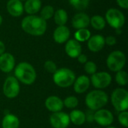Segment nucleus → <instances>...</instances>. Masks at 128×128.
<instances>
[{
  "mask_svg": "<svg viewBox=\"0 0 128 128\" xmlns=\"http://www.w3.org/2000/svg\"><path fill=\"white\" fill-rule=\"evenodd\" d=\"M22 30L33 36H41L46 30V21L36 15H28L24 17L21 22Z\"/></svg>",
  "mask_w": 128,
  "mask_h": 128,
  "instance_id": "obj_1",
  "label": "nucleus"
},
{
  "mask_svg": "<svg viewBox=\"0 0 128 128\" xmlns=\"http://www.w3.org/2000/svg\"><path fill=\"white\" fill-rule=\"evenodd\" d=\"M76 58H77L78 62L80 63H81V64H85V63H86L88 62V58H87V56L85 54H82L81 53Z\"/></svg>",
  "mask_w": 128,
  "mask_h": 128,
  "instance_id": "obj_35",
  "label": "nucleus"
},
{
  "mask_svg": "<svg viewBox=\"0 0 128 128\" xmlns=\"http://www.w3.org/2000/svg\"><path fill=\"white\" fill-rule=\"evenodd\" d=\"M105 46V38L100 34L91 36L88 40V48L90 51L97 52L100 51Z\"/></svg>",
  "mask_w": 128,
  "mask_h": 128,
  "instance_id": "obj_14",
  "label": "nucleus"
},
{
  "mask_svg": "<svg viewBox=\"0 0 128 128\" xmlns=\"http://www.w3.org/2000/svg\"><path fill=\"white\" fill-rule=\"evenodd\" d=\"M70 32L65 26H58L53 32V39L58 44L67 42L70 38Z\"/></svg>",
  "mask_w": 128,
  "mask_h": 128,
  "instance_id": "obj_17",
  "label": "nucleus"
},
{
  "mask_svg": "<svg viewBox=\"0 0 128 128\" xmlns=\"http://www.w3.org/2000/svg\"><path fill=\"white\" fill-rule=\"evenodd\" d=\"M20 2H23V1H26V0H20Z\"/></svg>",
  "mask_w": 128,
  "mask_h": 128,
  "instance_id": "obj_40",
  "label": "nucleus"
},
{
  "mask_svg": "<svg viewBox=\"0 0 128 128\" xmlns=\"http://www.w3.org/2000/svg\"><path fill=\"white\" fill-rule=\"evenodd\" d=\"M109 97L106 92L102 90H93L88 93L86 97V105L93 111L102 109L108 103Z\"/></svg>",
  "mask_w": 128,
  "mask_h": 128,
  "instance_id": "obj_3",
  "label": "nucleus"
},
{
  "mask_svg": "<svg viewBox=\"0 0 128 128\" xmlns=\"http://www.w3.org/2000/svg\"><path fill=\"white\" fill-rule=\"evenodd\" d=\"M116 44V38L114 36H107L105 38V44H107L109 46H113Z\"/></svg>",
  "mask_w": 128,
  "mask_h": 128,
  "instance_id": "obj_34",
  "label": "nucleus"
},
{
  "mask_svg": "<svg viewBox=\"0 0 128 128\" xmlns=\"http://www.w3.org/2000/svg\"><path fill=\"white\" fill-rule=\"evenodd\" d=\"M70 4L78 10H83L88 8L89 0H69Z\"/></svg>",
  "mask_w": 128,
  "mask_h": 128,
  "instance_id": "obj_26",
  "label": "nucleus"
},
{
  "mask_svg": "<svg viewBox=\"0 0 128 128\" xmlns=\"http://www.w3.org/2000/svg\"><path fill=\"white\" fill-rule=\"evenodd\" d=\"M106 128H115V127H112V126H108V127H107Z\"/></svg>",
  "mask_w": 128,
  "mask_h": 128,
  "instance_id": "obj_39",
  "label": "nucleus"
},
{
  "mask_svg": "<svg viewBox=\"0 0 128 128\" xmlns=\"http://www.w3.org/2000/svg\"><path fill=\"white\" fill-rule=\"evenodd\" d=\"M15 78L25 85H32L36 80L37 74L34 67L28 62L19 63L14 69Z\"/></svg>",
  "mask_w": 128,
  "mask_h": 128,
  "instance_id": "obj_2",
  "label": "nucleus"
},
{
  "mask_svg": "<svg viewBox=\"0 0 128 128\" xmlns=\"http://www.w3.org/2000/svg\"><path fill=\"white\" fill-rule=\"evenodd\" d=\"M20 91L19 81L15 76H10L6 78L3 85V93L5 97L13 99L18 96Z\"/></svg>",
  "mask_w": 128,
  "mask_h": 128,
  "instance_id": "obj_8",
  "label": "nucleus"
},
{
  "mask_svg": "<svg viewBox=\"0 0 128 128\" xmlns=\"http://www.w3.org/2000/svg\"><path fill=\"white\" fill-rule=\"evenodd\" d=\"M91 37V32L89 30L86 28L77 29V31L74 33L75 40L78 42H85L88 40Z\"/></svg>",
  "mask_w": 128,
  "mask_h": 128,
  "instance_id": "obj_25",
  "label": "nucleus"
},
{
  "mask_svg": "<svg viewBox=\"0 0 128 128\" xmlns=\"http://www.w3.org/2000/svg\"></svg>",
  "mask_w": 128,
  "mask_h": 128,
  "instance_id": "obj_41",
  "label": "nucleus"
},
{
  "mask_svg": "<svg viewBox=\"0 0 128 128\" xmlns=\"http://www.w3.org/2000/svg\"><path fill=\"white\" fill-rule=\"evenodd\" d=\"M94 112L95 111H93V110H88L86 113V121H87L88 122L91 123L94 121Z\"/></svg>",
  "mask_w": 128,
  "mask_h": 128,
  "instance_id": "obj_33",
  "label": "nucleus"
},
{
  "mask_svg": "<svg viewBox=\"0 0 128 128\" xmlns=\"http://www.w3.org/2000/svg\"><path fill=\"white\" fill-rule=\"evenodd\" d=\"M118 4L124 8V9H127L128 8V0H116Z\"/></svg>",
  "mask_w": 128,
  "mask_h": 128,
  "instance_id": "obj_36",
  "label": "nucleus"
},
{
  "mask_svg": "<svg viewBox=\"0 0 128 128\" xmlns=\"http://www.w3.org/2000/svg\"><path fill=\"white\" fill-rule=\"evenodd\" d=\"M90 24V17L85 13L76 14L72 18V26L76 29L86 28Z\"/></svg>",
  "mask_w": 128,
  "mask_h": 128,
  "instance_id": "obj_16",
  "label": "nucleus"
},
{
  "mask_svg": "<svg viewBox=\"0 0 128 128\" xmlns=\"http://www.w3.org/2000/svg\"><path fill=\"white\" fill-rule=\"evenodd\" d=\"M106 21L115 29L121 28L125 23V17L124 14L116 8H110L106 13Z\"/></svg>",
  "mask_w": 128,
  "mask_h": 128,
  "instance_id": "obj_7",
  "label": "nucleus"
},
{
  "mask_svg": "<svg viewBox=\"0 0 128 128\" xmlns=\"http://www.w3.org/2000/svg\"><path fill=\"white\" fill-rule=\"evenodd\" d=\"M90 79L85 75H82L75 80L73 84L74 90L77 94H82L88 90L90 86Z\"/></svg>",
  "mask_w": 128,
  "mask_h": 128,
  "instance_id": "obj_18",
  "label": "nucleus"
},
{
  "mask_svg": "<svg viewBox=\"0 0 128 128\" xmlns=\"http://www.w3.org/2000/svg\"><path fill=\"white\" fill-rule=\"evenodd\" d=\"M97 65L94 62L89 61L87 62L86 63H85V67H84V70L88 74H94L97 72Z\"/></svg>",
  "mask_w": 128,
  "mask_h": 128,
  "instance_id": "obj_30",
  "label": "nucleus"
},
{
  "mask_svg": "<svg viewBox=\"0 0 128 128\" xmlns=\"http://www.w3.org/2000/svg\"><path fill=\"white\" fill-rule=\"evenodd\" d=\"M91 26L96 30H102L106 26L105 19L100 15H94L90 19Z\"/></svg>",
  "mask_w": 128,
  "mask_h": 128,
  "instance_id": "obj_24",
  "label": "nucleus"
},
{
  "mask_svg": "<svg viewBox=\"0 0 128 128\" xmlns=\"http://www.w3.org/2000/svg\"><path fill=\"white\" fill-rule=\"evenodd\" d=\"M69 118H70V122L77 126L82 125L86 122L85 112L79 110H74L71 111L69 115Z\"/></svg>",
  "mask_w": 128,
  "mask_h": 128,
  "instance_id": "obj_22",
  "label": "nucleus"
},
{
  "mask_svg": "<svg viewBox=\"0 0 128 128\" xmlns=\"http://www.w3.org/2000/svg\"><path fill=\"white\" fill-rule=\"evenodd\" d=\"M2 126V128H19L20 120L16 116L8 113L4 116Z\"/></svg>",
  "mask_w": 128,
  "mask_h": 128,
  "instance_id": "obj_20",
  "label": "nucleus"
},
{
  "mask_svg": "<svg viewBox=\"0 0 128 128\" xmlns=\"http://www.w3.org/2000/svg\"><path fill=\"white\" fill-rule=\"evenodd\" d=\"M2 21H3V19H2V16L0 15V26L2 25Z\"/></svg>",
  "mask_w": 128,
  "mask_h": 128,
  "instance_id": "obj_38",
  "label": "nucleus"
},
{
  "mask_svg": "<svg viewBox=\"0 0 128 128\" xmlns=\"http://www.w3.org/2000/svg\"><path fill=\"white\" fill-rule=\"evenodd\" d=\"M79 100L78 99L74 96H69L67 97L63 101L64 106H65L68 109H74L78 106Z\"/></svg>",
  "mask_w": 128,
  "mask_h": 128,
  "instance_id": "obj_29",
  "label": "nucleus"
},
{
  "mask_svg": "<svg viewBox=\"0 0 128 128\" xmlns=\"http://www.w3.org/2000/svg\"><path fill=\"white\" fill-rule=\"evenodd\" d=\"M52 79L55 84L58 87L68 88L74 84L76 80V76L74 72L70 69L63 68L57 69L53 74Z\"/></svg>",
  "mask_w": 128,
  "mask_h": 128,
  "instance_id": "obj_4",
  "label": "nucleus"
},
{
  "mask_svg": "<svg viewBox=\"0 0 128 128\" xmlns=\"http://www.w3.org/2000/svg\"><path fill=\"white\" fill-rule=\"evenodd\" d=\"M50 122L53 128H67L70 123L69 115L62 111L53 112L50 118Z\"/></svg>",
  "mask_w": 128,
  "mask_h": 128,
  "instance_id": "obj_10",
  "label": "nucleus"
},
{
  "mask_svg": "<svg viewBox=\"0 0 128 128\" xmlns=\"http://www.w3.org/2000/svg\"><path fill=\"white\" fill-rule=\"evenodd\" d=\"M116 82L119 86H126L128 82V73L124 70H119L116 75Z\"/></svg>",
  "mask_w": 128,
  "mask_h": 128,
  "instance_id": "obj_28",
  "label": "nucleus"
},
{
  "mask_svg": "<svg viewBox=\"0 0 128 128\" xmlns=\"http://www.w3.org/2000/svg\"><path fill=\"white\" fill-rule=\"evenodd\" d=\"M46 108L52 112H57L62 110L64 107L63 101L57 96H50L45 100Z\"/></svg>",
  "mask_w": 128,
  "mask_h": 128,
  "instance_id": "obj_15",
  "label": "nucleus"
},
{
  "mask_svg": "<svg viewBox=\"0 0 128 128\" xmlns=\"http://www.w3.org/2000/svg\"><path fill=\"white\" fill-rule=\"evenodd\" d=\"M54 8L51 5H46L44 6L42 10H40V17L44 20H47L52 18L54 15Z\"/></svg>",
  "mask_w": 128,
  "mask_h": 128,
  "instance_id": "obj_27",
  "label": "nucleus"
},
{
  "mask_svg": "<svg viewBox=\"0 0 128 128\" xmlns=\"http://www.w3.org/2000/svg\"><path fill=\"white\" fill-rule=\"evenodd\" d=\"M4 50H5L4 44V43L2 40H0V56L4 52Z\"/></svg>",
  "mask_w": 128,
  "mask_h": 128,
  "instance_id": "obj_37",
  "label": "nucleus"
},
{
  "mask_svg": "<svg viewBox=\"0 0 128 128\" xmlns=\"http://www.w3.org/2000/svg\"><path fill=\"white\" fill-rule=\"evenodd\" d=\"M8 12L14 17L21 16L24 11V8L22 2L20 0H9L7 3Z\"/></svg>",
  "mask_w": 128,
  "mask_h": 128,
  "instance_id": "obj_19",
  "label": "nucleus"
},
{
  "mask_svg": "<svg viewBox=\"0 0 128 128\" xmlns=\"http://www.w3.org/2000/svg\"><path fill=\"white\" fill-rule=\"evenodd\" d=\"M111 102L118 112L126 111L128 108V92L124 88L115 89L111 95Z\"/></svg>",
  "mask_w": 128,
  "mask_h": 128,
  "instance_id": "obj_5",
  "label": "nucleus"
},
{
  "mask_svg": "<svg viewBox=\"0 0 128 128\" xmlns=\"http://www.w3.org/2000/svg\"><path fill=\"white\" fill-rule=\"evenodd\" d=\"M65 52L67 55L72 58H77L82 53V46L77 40L75 39L68 40L65 44Z\"/></svg>",
  "mask_w": 128,
  "mask_h": 128,
  "instance_id": "obj_13",
  "label": "nucleus"
},
{
  "mask_svg": "<svg viewBox=\"0 0 128 128\" xmlns=\"http://www.w3.org/2000/svg\"><path fill=\"white\" fill-rule=\"evenodd\" d=\"M25 11L29 15H34L38 13L41 8L40 0H26L23 5Z\"/></svg>",
  "mask_w": 128,
  "mask_h": 128,
  "instance_id": "obj_21",
  "label": "nucleus"
},
{
  "mask_svg": "<svg viewBox=\"0 0 128 128\" xmlns=\"http://www.w3.org/2000/svg\"><path fill=\"white\" fill-rule=\"evenodd\" d=\"M90 82L95 88L103 89L107 88L111 84L112 76L107 72H96L95 74L92 75Z\"/></svg>",
  "mask_w": 128,
  "mask_h": 128,
  "instance_id": "obj_9",
  "label": "nucleus"
},
{
  "mask_svg": "<svg viewBox=\"0 0 128 128\" xmlns=\"http://www.w3.org/2000/svg\"><path fill=\"white\" fill-rule=\"evenodd\" d=\"M126 63V57L123 52L116 50L112 52L106 58V65L112 72L122 70Z\"/></svg>",
  "mask_w": 128,
  "mask_h": 128,
  "instance_id": "obj_6",
  "label": "nucleus"
},
{
  "mask_svg": "<svg viewBox=\"0 0 128 128\" xmlns=\"http://www.w3.org/2000/svg\"><path fill=\"white\" fill-rule=\"evenodd\" d=\"M54 21L58 26H65L68 21V13L64 9H58L54 12Z\"/></svg>",
  "mask_w": 128,
  "mask_h": 128,
  "instance_id": "obj_23",
  "label": "nucleus"
},
{
  "mask_svg": "<svg viewBox=\"0 0 128 128\" xmlns=\"http://www.w3.org/2000/svg\"><path fill=\"white\" fill-rule=\"evenodd\" d=\"M44 68L48 73L52 74L57 70V66H56V63L51 60L46 61L44 64Z\"/></svg>",
  "mask_w": 128,
  "mask_h": 128,
  "instance_id": "obj_31",
  "label": "nucleus"
},
{
  "mask_svg": "<svg viewBox=\"0 0 128 128\" xmlns=\"http://www.w3.org/2000/svg\"><path fill=\"white\" fill-rule=\"evenodd\" d=\"M15 66L14 56L8 52H4L0 56V70L4 73H10Z\"/></svg>",
  "mask_w": 128,
  "mask_h": 128,
  "instance_id": "obj_12",
  "label": "nucleus"
},
{
  "mask_svg": "<svg viewBox=\"0 0 128 128\" xmlns=\"http://www.w3.org/2000/svg\"><path fill=\"white\" fill-rule=\"evenodd\" d=\"M114 120L112 113L105 109H100L94 112V121L100 126L108 127L110 126Z\"/></svg>",
  "mask_w": 128,
  "mask_h": 128,
  "instance_id": "obj_11",
  "label": "nucleus"
},
{
  "mask_svg": "<svg viewBox=\"0 0 128 128\" xmlns=\"http://www.w3.org/2000/svg\"><path fill=\"white\" fill-rule=\"evenodd\" d=\"M118 122L124 128L128 127V112L127 111L120 112L118 115Z\"/></svg>",
  "mask_w": 128,
  "mask_h": 128,
  "instance_id": "obj_32",
  "label": "nucleus"
}]
</instances>
